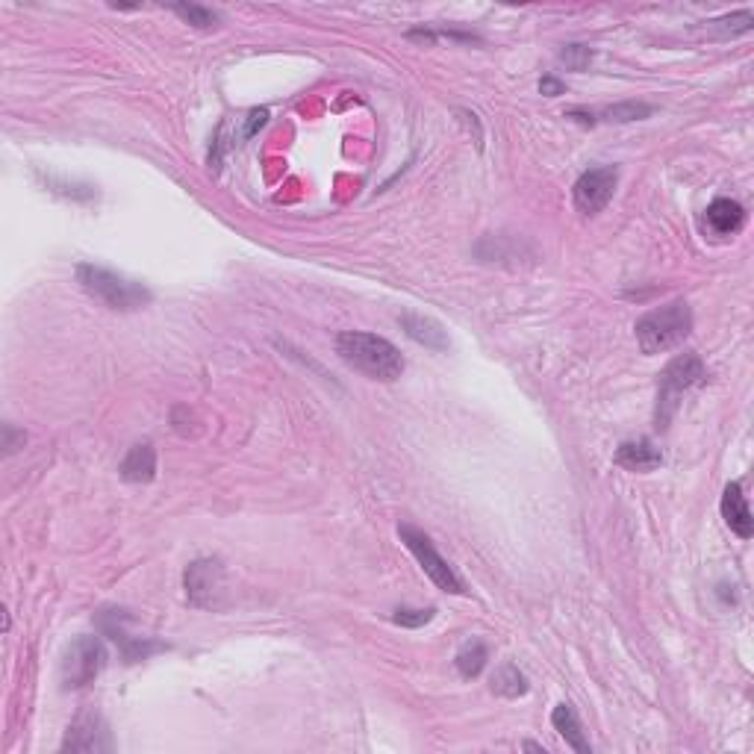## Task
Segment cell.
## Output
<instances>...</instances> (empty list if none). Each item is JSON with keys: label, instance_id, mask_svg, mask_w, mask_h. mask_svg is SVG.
Segmentation results:
<instances>
[{"label": "cell", "instance_id": "cell-19", "mask_svg": "<svg viewBox=\"0 0 754 754\" xmlns=\"http://www.w3.org/2000/svg\"><path fill=\"white\" fill-rule=\"evenodd\" d=\"M171 12L180 15L186 24H192V27H198V30H213L218 24V12L201 6V3H174Z\"/></svg>", "mask_w": 754, "mask_h": 754}, {"label": "cell", "instance_id": "cell-17", "mask_svg": "<svg viewBox=\"0 0 754 754\" xmlns=\"http://www.w3.org/2000/svg\"><path fill=\"white\" fill-rule=\"evenodd\" d=\"M528 690H531V684H528V678H525V672H522L519 666L504 663V666L495 669V675H492V693H495V696L522 699Z\"/></svg>", "mask_w": 754, "mask_h": 754}, {"label": "cell", "instance_id": "cell-16", "mask_svg": "<svg viewBox=\"0 0 754 754\" xmlns=\"http://www.w3.org/2000/svg\"><path fill=\"white\" fill-rule=\"evenodd\" d=\"M551 725H554V731L566 740V746H572L578 754H593V746H590V740H587V734H584V728H581V719H578V713H575V707H572L569 701H560V704L554 707Z\"/></svg>", "mask_w": 754, "mask_h": 754}, {"label": "cell", "instance_id": "cell-12", "mask_svg": "<svg viewBox=\"0 0 754 754\" xmlns=\"http://www.w3.org/2000/svg\"><path fill=\"white\" fill-rule=\"evenodd\" d=\"M722 519L725 525L737 534L740 539H752L754 537V516L752 507H749V498L743 492V484H728L725 492H722Z\"/></svg>", "mask_w": 754, "mask_h": 754}, {"label": "cell", "instance_id": "cell-5", "mask_svg": "<svg viewBox=\"0 0 754 754\" xmlns=\"http://www.w3.org/2000/svg\"><path fill=\"white\" fill-rule=\"evenodd\" d=\"M398 537L401 542L410 548V554L419 560V566H422V572L431 578L433 584L442 590V593H451V595H463L466 593V587H463V581L457 578V572L451 569V563L433 548L431 537L425 534V531H419L416 525H410V522H401L398 525Z\"/></svg>", "mask_w": 754, "mask_h": 754}, {"label": "cell", "instance_id": "cell-23", "mask_svg": "<svg viewBox=\"0 0 754 754\" xmlns=\"http://www.w3.org/2000/svg\"><path fill=\"white\" fill-rule=\"evenodd\" d=\"M593 56V48H587V45H566V48L560 51V62H563L569 71H584V68H590Z\"/></svg>", "mask_w": 754, "mask_h": 754}, {"label": "cell", "instance_id": "cell-9", "mask_svg": "<svg viewBox=\"0 0 754 754\" xmlns=\"http://www.w3.org/2000/svg\"><path fill=\"white\" fill-rule=\"evenodd\" d=\"M109 749H112V740H109L107 725L95 713L77 716V722L68 728L62 740V752H109Z\"/></svg>", "mask_w": 754, "mask_h": 754}, {"label": "cell", "instance_id": "cell-6", "mask_svg": "<svg viewBox=\"0 0 754 754\" xmlns=\"http://www.w3.org/2000/svg\"><path fill=\"white\" fill-rule=\"evenodd\" d=\"M107 666V648L98 637H77L59 666V678H62V690H80L86 684H92Z\"/></svg>", "mask_w": 754, "mask_h": 754}, {"label": "cell", "instance_id": "cell-20", "mask_svg": "<svg viewBox=\"0 0 754 754\" xmlns=\"http://www.w3.org/2000/svg\"><path fill=\"white\" fill-rule=\"evenodd\" d=\"M651 112H654V107H648V104L628 101V104H616V107L601 109V118H604V121H613V124H631V121H643Z\"/></svg>", "mask_w": 754, "mask_h": 754}, {"label": "cell", "instance_id": "cell-25", "mask_svg": "<svg viewBox=\"0 0 754 754\" xmlns=\"http://www.w3.org/2000/svg\"><path fill=\"white\" fill-rule=\"evenodd\" d=\"M539 92H542V95H548V98H557V95H563V92H566V86H563L557 77H542Z\"/></svg>", "mask_w": 754, "mask_h": 754}, {"label": "cell", "instance_id": "cell-1", "mask_svg": "<svg viewBox=\"0 0 754 754\" xmlns=\"http://www.w3.org/2000/svg\"><path fill=\"white\" fill-rule=\"evenodd\" d=\"M336 354L351 366L357 369L360 375L372 377V380H398L404 375V357L401 351L383 339V336H375V333H366V330H345L336 336Z\"/></svg>", "mask_w": 754, "mask_h": 754}, {"label": "cell", "instance_id": "cell-4", "mask_svg": "<svg viewBox=\"0 0 754 754\" xmlns=\"http://www.w3.org/2000/svg\"><path fill=\"white\" fill-rule=\"evenodd\" d=\"M707 380V369L701 363L699 354H681L675 357L663 372H660V386H657V410H654V425L657 431H666L672 416L678 413V404L684 392L699 386Z\"/></svg>", "mask_w": 754, "mask_h": 754}, {"label": "cell", "instance_id": "cell-2", "mask_svg": "<svg viewBox=\"0 0 754 754\" xmlns=\"http://www.w3.org/2000/svg\"><path fill=\"white\" fill-rule=\"evenodd\" d=\"M634 330H637L640 351L646 357L666 354V351L684 345V339L693 333V310L684 298H675V301L646 313L643 319H637Z\"/></svg>", "mask_w": 754, "mask_h": 754}, {"label": "cell", "instance_id": "cell-15", "mask_svg": "<svg viewBox=\"0 0 754 754\" xmlns=\"http://www.w3.org/2000/svg\"><path fill=\"white\" fill-rule=\"evenodd\" d=\"M401 327H404V333L413 339V342H419V345H425V348H431V351H445L448 348V333H445V327L431 319V316H422V313H401Z\"/></svg>", "mask_w": 754, "mask_h": 754}, {"label": "cell", "instance_id": "cell-24", "mask_svg": "<svg viewBox=\"0 0 754 754\" xmlns=\"http://www.w3.org/2000/svg\"><path fill=\"white\" fill-rule=\"evenodd\" d=\"M27 442V433L15 431V425H3V451L6 454H15L18 448H24Z\"/></svg>", "mask_w": 754, "mask_h": 754}, {"label": "cell", "instance_id": "cell-22", "mask_svg": "<svg viewBox=\"0 0 754 754\" xmlns=\"http://www.w3.org/2000/svg\"><path fill=\"white\" fill-rule=\"evenodd\" d=\"M436 610L433 607H422V610H413V607H398L392 613V622L401 625V628H425L428 622H433Z\"/></svg>", "mask_w": 754, "mask_h": 754}, {"label": "cell", "instance_id": "cell-3", "mask_svg": "<svg viewBox=\"0 0 754 754\" xmlns=\"http://www.w3.org/2000/svg\"><path fill=\"white\" fill-rule=\"evenodd\" d=\"M77 283L95 301H101L104 307L115 310V313H133V310L151 304V298H154L142 283L127 280V277L104 269V266H95V263H80L77 266Z\"/></svg>", "mask_w": 754, "mask_h": 754}, {"label": "cell", "instance_id": "cell-7", "mask_svg": "<svg viewBox=\"0 0 754 754\" xmlns=\"http://www.w3.org/2000/svg\"><path fill=\"white\" fill-rule=\"evenodd\" d=\"M619 186V168L616 165H598L584 171L575 186H572V201L581 216H598L610 201Z\"/></svg>", "mask_w": 754, "mask_h": 754}, {"label": "cell", "instance_id": "cell-11", "mask_svg": "<svg viewBox=\"0 0 754 754\" xmlns=\"http://www.w3.org/2000/svg\"><path fill=\"white\" fill-rule=\"evenodd\" d=\"M746 224V210L740 201H731V198H716L704 216H701V227L704 233L716 236V239H728V236H737Z\"/></svg>", "mask_w": 754, "mask_h": 754}, {"label": "cell", "instance_id": "cell-21", "mask_svg": "<svg viewBox=\"0 0 754 754\" xmlns=\"http://www.w3.org/2000/svg\"><path fill=\"white\" fill-rule=\"evenodd\" d=\"M710 24L719 33H725V36H743V33H749L754 27V15L749 9H743V12H734V15H722V18H716Z\"/></svg>", "mask_w": 754, "mask_h": 754}, {"label": "cell", "instance_id": "cell-14", "mask_svg": "<svg viewBox=\"0 0 754 754\" xmlns=\"http://www.w3.org/2000/svg\"><path fill=\"white\" fill-rule=\"evenodd\" d=\"M121 478L130 484H148L157 478V451L151 442H139L127 451V457L118 466Z\"/></svg>", "mask_w": 754, "mask_h": 754}, {"label": "cell", "instance_id": "cell-13", "mask_svg": "<svg viewBox=\"0 0 754 754\" xmlns=\"http://www.w3.org/2000/svg\"><path fill=\"white\" fill-rule=\"evenodd\" d=\"M660 463H663V454L651 439H628L616 448V466L628 472H651Z\"/></svg>", "mask_w": 754, "mask_h": 754}, {"label": "cell", "instance_id": "cell-26", "mask_svg": "<svg viewBox=\"0 0 754 754\" xmlns=\"http://www.w3.org/2000/svg\"><path fill=\"white\" fill-rule=\"evenodd\" d=\"M566 118H575L578 124H584V127H593L595 124V115L593 112H587V109H569L566 112Z\"/></svg>", "mask_w": 754, "mask_h": 754}, {"label": "cell", "instance_id": "cell-18", "mask_svg": "<svg viewBox=\"0 0 754 754\" xmlns=\"http://www.w3.org/2000/svg\"><path fill=\"white\" fill-rule=\"evenodd\" d=\"M486 660H489V648H486L484 640H469L466 646L457 651L454 666H457L460 678L472 681V678H478L484 672Z\"/></svg>", "mask_w": 754, "mask_h": 754}, {"label": "cell", "instance_id": "cell-8", "mask_svg": "<svg viewBox=\"0 0 754 754\" xmlns=\"http://www.w3.org/2000/svg\"><path fill=\"white\" fill-rule=\"evenodd\" d=\"M221 578H224V572H221L218 560H195L183 575L189 604L216 607V595L221 593Z\"/></svg>", "mask_w": 754, "mask_h": 754}, {"label": "cell", "instance_id": "cell-27", "mask_svg": "<svg viewBox=\"0 0 754 754\" xmlns=\"http://www.w3.org/2000/svg\"><path fill=\"white\" fill-rule=\"evenodd\" d=\"M522 749H528V752L545 754V746H539V743H522Z\"/></svg>", "mask_w": 754, "mask_h": 754}, {"label": "cell", "instance_id": "cell-10", "mask_svg": "<svg viewBox=\"0 0 754 754\" xmlns=\"http://www.w3.org/2000/svg\"><path fill=\"white\" fill-rule=\"evenodd\" d=\"M130 616L124 613V610H104L101 616H98V625L104 628V634L112 637L118 646H121V654H124V660L127 663H136V660H145L148 654H154V651H160V643H151V640H133L127 631H124V622H127Z\"/></svg>", "mask_w": 754, "mask_h": 754}]
</instances>
